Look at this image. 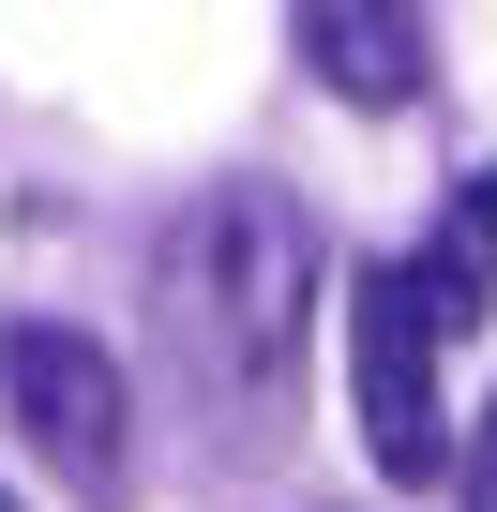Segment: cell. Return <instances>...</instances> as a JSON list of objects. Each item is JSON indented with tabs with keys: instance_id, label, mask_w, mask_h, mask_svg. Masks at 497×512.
Segmentation results:
<instances>
[{
	"instance_id": "1",
	"label": "cell",
	"mask_w": 497,
	"mask_h": 512,
	"mask_svg": "<svg viewBox=\"0 0 497 512\" xmlns=\"http://www.w3.org/2000/svg\"><path fill=\"white\" fill-rule=\"evenodd\" d=\"M302 332H317V226L287 211V181L226 166L151 241V347H166V377H181L211 452H272L287 437Z\"/></svg>"
},
{
	"instance_id": "2",
	"label": "cell",
	"mask_w": 497,
	"mask_h": 512,
	"mask_svg": "<svg viewBox=\"0 0 497 512\" xmlns=\"http://www.w3.org/2000/svg\"><path fill=\"white\" fill-rule=\"evenodd\" d=\"M437 302L407 256H377V272H347V392H362V452L392 482H437L452 467V422H437Z\"/></svg>"
},
{
	"instance_id": "3",
	"label": "cell",
	"mask_w": 497,
	"mask_h": 512,
	"mask_svg": "<svg viewBox=\"0 0 497 512\" xmlns=\"http://www.w3.org/2000/svg\"><path fill=\"white\" fill-rule=\"evenodd\" d=\"M0 392H16L31 452H46L76 497H106V482H121V452H136V392H121V362H106L91 332L16 317V332H0Z\"/></svg>"
},
{
	"instance_id": "4",
	"label": "cell",
	"mask_w": 497,
	"mask_h": 512,
	"mask_svg": "<svg viewBox=\"0 0 497 512\" xmlns=\"http://www.w3.org/2000/svg\"><path fill=\"white\" fill-rule=\"evenodd\" d=\"M302 61L347 106H407L422 91V0H302Z\"/></svg>"
},
{
	"instance_id": "5",
	"label": "cell",
	"mask_w": 497,
	"mask_h": 512,
	"mask_svg": "<svg viewBox=\"0 0 497 512\" xmlns=\"http://www.w3.org/2000/svg\"><path fill=\"white\" fill-rule=\"evenodd\" d=\"M407 272H422V302H437L452 332H482V317H497V166H482V181L437 211V241L407 256Z\"/></svg>"
},
{
	"instance_id": "6",
	"label": "cell",
	"mask_w": 497,
	"mask_h": 512,
	"mask_svg": "<svg viewBox=\"0 0 497 512\" xmlns=\"http://www.w3.org/2000/svg\"><path fill=\"white\" fill-rule=\"evenodd\" d=\"M452 482H467V512H497V407L467 422V452H452Z\"/></svg>"
},
{
	"instance_id": "7",
	"label": "cell",
	"mask_w": 497,
	"mask_h": 512,
	"mask_svg": "<svg viewBox=\"0 0 497 512\" xmlns=\"http://www.w3.org/2000/svg\"><path fill=\"white\" fill-rule=\"evenodd\" d=\"M0 512H16V497H0Z\"/></svg>"
}]
</instances>
